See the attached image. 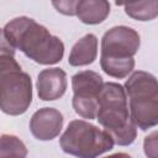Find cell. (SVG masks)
I'll use <instances>...</instances> for the list:
<instances>
[{
	"label": "cell",
	"mask_w": 158,
	"mask_h": 158,
	"mask_svg": "<svg viewBox=\"0 0 158 158\" xmlns=\"http://www.w3.org/2000/svg\"><path fill=\"white\" fill-rule=\"evenodd\" d=\"M80 0H52L56 10L63 15H77V7Z\"/></svg>",
	"instance_id": "cell-15"
},
{
	"label": "cell",
	"mask_w": 158,
	"mask_h": 158,
	"mask_svg": "<svg viewBox=\"0 0 158 158\" xmlns=\"http://www.w3.org/2000/svg\"><path fill=\"white\" fill-rule=\"evenodd\" d=\"M2 37L14 48L22 51L40 64L58 63L64 53L63 42L28 17H17L7 22L2 30Z\"/></svg>",
	"instance_id": "cell-1"
},
{
	"label": "cell",
	"mask_w": 158,
	"mask_h": 158,
	"mask_svg": "<svg viewBox=\"0 0 158 158\" xmlns=\"http://www.w3.org/2000/svg\"><path fill=\"white\" fill-rule=\"evenodd\" d=\"M27 154V149L25 144L15 136L2 135L0 142V157H25Z\"/></svg>",
	"instance_id": "cell-14"
},
{
	"label": "cell",
	"mask_w": 158,
	"mask_h": 158,
	"mask_svg": "<svg viewBox=\"0 0 158 158\" xmlns=\"http://www.w3.org/2000/svg\"><path fill=\"white\" fill-rule=\"evenodd\" d=\"M63 126L62 114L53 107H43L36 111L30 121L32 135L41 141H48L57 137Z\"/></svg>",
	"instance_id": "cell-8"
},
{
	"label": "cell",
	"mask_w": 158,
	"mask_h": 158,
	"mask_svg": "<svg viewBox=\"0 0 158 158\" xmlns=\"http://www.w3.org/2000/svg\"><path fill=\"white\" fill-rule=\"evenodd\" d=\"M32 101V84L14 58V47L2 37L0 57V106L5 114L21 115Z\"/></svg>",
	"instance_id": "cell-3"
},
{
	"label": "cell",
	"mask_w": 158,
	"mask_h": 158,
	"mask_svg": "<svg viewBox=\"0 0 158 158\" xmlns=\"http://www.w3.org/2000/svg\"><path fill=\"white\" fill-rule=\"evenodd\" d=\"M136 1H139V0H115L116 5H128V4H132V2H136Z\"/></svg>",
	"instance_id": "cell-17"
},
{
	"label": "cell",
	"mask_w": 158,
	"mask_h": 158,
	"mask_svg": "<svg viewBox=\"0 0 158 158\" xmlns=\"http://www.w3.org/2000/svg\"><path fill=\"white\" fill-rule=\"evenodd\" d=\"M72 85L75 112L83 118H95L99 110V95L104 86L102 78L95 72L84 70L73 77Z\"/></svg>",
	"instance_id": "cell-6"
},
{
	"label": "cell",
	"mask_w": 158,
	"mask_h": 158,
	"mask_svg": "<svg viewBox=\"0 0 158 158\" xmlns=\"http://www.w3.org/2000/svg\"><path fill=\"white\" fill-rule=\"evenodd\" d=\"M98 54V40L94 35L89 33L80 38L69 54V64L74 67L88 65L94 62Z\"/></svg>",
	"instance_id": "cell-10"
},
{
	"label": "cell",
	"mask_w": 158,
	"mask_h": 158,
	"mask_svg": "<svg viewBox=\"0 0 158 158\" xmlns=\"http://www.w3.org/2000/svg\"><path fill=\"white\" fill-rule=\"evenodd\" d=\"M96 120L111 135L115 143L127 146L135 141L137 125L128 111L126 90L120 84L104 83L99 95Z\"/></svg>",
	"instance_id": "cell-2"
},
{
	"label": "cell",
	"mask_w": 158,
	"mask_h": 158,
	"mask_svg": "<svg viewBox=\"0 0 158 158\" xmlns=\"http://www.w3.org/2000/svg\"><path fill=\"white\" fill-rule=\"evenodd\" d=\"M111 135L96 126L83 121H72L60 137V147L65 153L77 157H98L114 147Z\"/></svg>",
	"instance_id": "cell-5"
},
{
	"label": "cell",
	"mask_w": 158,
	"mask_h": 158,
	"mask_svg": "<svg viewBox=\"0 0 158 158\" xmlns=\"http://www.w3.org/2000/svg\"><path fill=\"white\" fill-rule=\"evenodd\" d=\"M131 116L141 130L158 125V80L147 72H135L125 85Z\"/></svg>",
	"instance_id": "cell-4"
},
{
	"label": "cell",
	"mask_w": 158,
	"mask_h": 158,
	"mask_svg": "<svg viewBox=\"0 0 158 158\" xmlns=\"http://www.w3.org/2000/svg\"><path fill=\"white\" fill-rule=\"evenodd\" d=\"M144 153L149 158H158V131L152 132L144 138Z\"/></svg>",
	"instance_id": "cell-16"
},
{
	"label": "cell",
	"mask_w": 158,
	"mask_h": 158,
	"mask_svg": "<svg viewBox=\"0 0 158 158\" xmlns=\"http://www.w3.org/2000/svg\"><path fill=\"white\" fill-rule=\"evenodd\" d=\"M125 12L135 20L149 21L158 16V0H139L125 6Z\"/></svg>",
	"instance_id": "cell-13"
},
{
	"label": "cell",
	"mask_w": 158,
	"mask_h": 158,
	"mask_svg": "<svg viewBox=\"0 0 158 158\" xmlns=\"http://www.w3.org/2000/svg\"><path fill=\"white\" fill-rule=\"evenodd\" d=\"M67 89L65 73L59 68L44 69L38 74L37 90L40 99L51 101L59 99Z\"/></svg>",
	"instance_id": "cell-9"
},
{
	"label": "cell",
	"mask_w": 158,
	"mask_h": 158,
	"mask_svg": "<svg viewBox=\"0 0 158 158\" xmlns=\"http://www.w3.org/2000/svg\"><path fill=\"white\" fill-rule=\"evenodd\" d=\"M139 48V36L130 27L117 26L109 30L101 42V56L128 58L133 57Z\"/></svg>",
	"instance_id": "cell-7"
},
{
	"label": "cell",
	"mask_w": 158,
	"mask_h": 158,
	"mask_svg": "<svg viewBox=\"0 0 158 158\" xmlns=\"http://www.w3.org/2000/svg\"><path fill=\"white\" fill-rule=\"evenodd\" d=\"M100 64L102 70L114 78H125L127 77L133 67H135V60L133 57L128 58H116V57H104L101 56L100 58Z\"/></svg>",
	"instance_id": "cell-12"
},
{
	"label": "cell",
	"mask_w": 158,
	"mask_h": 158,
	"mask_svg": "<svg viewBox=\"0 0 158 158\" xmlns=\"http://www.w3.org/2000/svg\"><path fill=\"white\" fill-rule=\"evenodd\" d=\"M110 14V4L107 0H80L77 7V16L88 25L102 22Z\"/></svg>",
	"instance_id": "cell-11"
}]
</instances>
